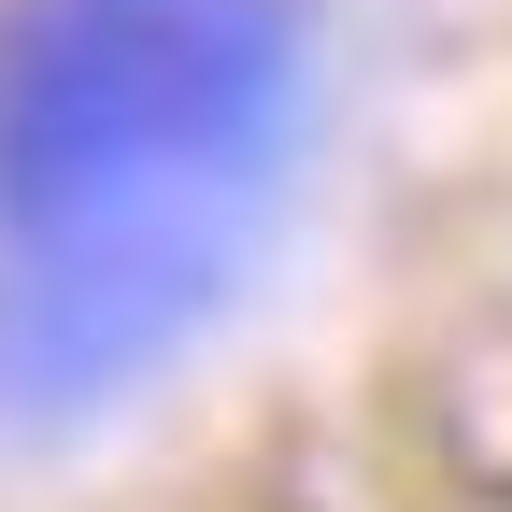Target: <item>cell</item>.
Here are the masks:
<instances>
[{
    "mask_svg": "<svg viewBox=\"0 0 512 512\" xmlns=\"http://www.w3.org/2000/svg\"><path fill=\"white\" fill-rule=\"evenodd\" d=\"M299 128V0H0V413H100L185 356Z\"/></svg>",
    "mask_w": 512,
    "mask_h": 512,
    "instance_id": "6da1fadb",
    "label": "cell"
}]
</instances>
